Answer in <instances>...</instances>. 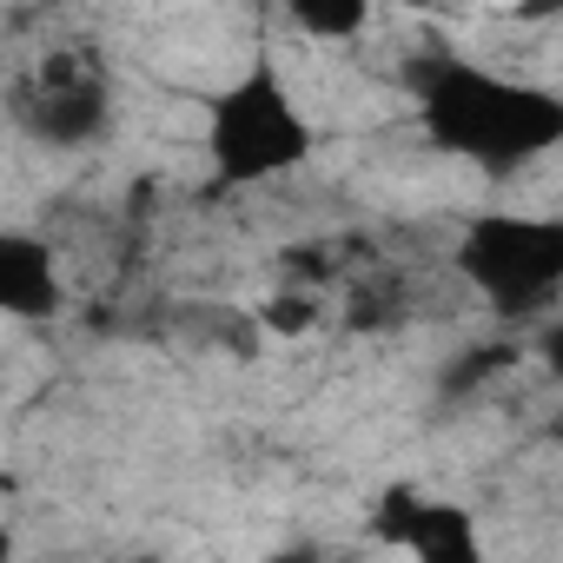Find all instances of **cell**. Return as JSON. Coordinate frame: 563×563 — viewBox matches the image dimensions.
Masks as SVG:
<instances>
[{
  "label": "cell",
  "instance_id": "8",
  "mask_svg": "<svg viewBox=\"0 0 563 563\" xmlns=\"http://www.w3.org/2000/svg\"><path fill=\"white\" fill-rule=\"evenodd\" d=\"M365 8H292V34L306 41H358L365 34Z\"/></svg>",
  "mask_w": 563,
  "mask_h": 563
},
{
  "label": "cell",
  "instance_id": "3",
  "mask_svg": "<svg viewBox=\"0 0 563 563\" xmlns=\"http://www.w3.org/2000/svg\"><path fill=\"white\" fill-rule=\"evenodd\" d=\"M451 265L497 319H550L563 292V219L523 206L471 212L457 225Z\"/></svg>",
  "mask_w": 563,
  "mask_h": 563
},
{
  "label": "cell",
  "instance_id": "6",
  "mask_svg": "<svg viewBox=\"0 0 563 563\" xmlns=\"http://www.w3.org/2000/svg\"><path fill=\"white\" fill-rule=\"evenodd\" d=\"M67 312V272L41 232L0 225V319L8 325H54Z\"/></svg>",
  "mask_w": 563,
  "mask_h": 563
},
{
  "label": "cell",
  "instance_id": "2",
  "mask_svg": "<svg viewBox=\"0 0 563 563\" xmlns=\"http://www.w3.org/2000/svg\"><path fill=\"white\" fill-rule=\"evenodd\" d=\"M319 126L272 54H252L212 100H206V159L219 192H258L312 159Z\"/></svg>",
  "mask_w": 563,
  "mask_h": 563
},
{
  "label": "cell",
  "instance_id": "7",
  "mask_svg": "<svg viewBox=\"0 0 563 563\" xmlns=\"http://www.w3.org/2000/svg\"><path fill=\"white\" fill-rule=\"evenodd\" d=\"M258 319H265V332H278V339H306L312 325H319V292H299V286H278L265 306H258Z\"/></svg>",
  "mask_w": 563,
  "mask_h": 563
},
{
  "label": "cell",
  "instance_id": "9",
  "mask_svg": "<svg viewBox=\"0 0 563 563\" xmlns=\"http://www.w3.org/2000/svg\"><path fill=\"white\" fill-rule=\"evenodd\" d=\"M258 563H325V550H319L312 537H292V543H278V550H265Z\"/></svg>",
  "mask_w": 563,
  "mask_h": 563
},
{
  "label": "cell",
  "instance_id": "10",
  "mask_svg": "<svg viewBox=\"0 0 563 563\" xmlns=\"http://www.w3.org/2000/svg\"><path fill=\"white\" fill-rule=\"evenodd\" d=\"M126 563H159V556H126Z\"/></svg>",
  "mask_w": 563,
  "mask_h": 563
},
{
  "label": "cell",
  "instance_id": "5",
  "mask_svg": "<svg viewBox=\"0 0 563 563\" xmlns=\"http://www.w3.org/2000/svg\"><path fill=\"white\" fill-rule=\"evenodd\" d=\"M372 537L391 543L405 563H484V530L464 504L431 497L418 484H391L372 510Z\"/></svg>",
  "mask_w": 563,
  "mask_h": 563
},
{
  "label": "cell",
  "instance_id": "4",
  "mask_svg": "<svg viewBox=\"0 0 563 563\" xmlns=\"http://www.w3.org/2000/svg\"><path fill=\"white\" fill-rule=\"evenodd\" d=\"M113 67L93 47H47L8 87V120L47 153H87L113 133Z\"/></svg>",
  "mask_w": 563,
  "mask_h": 563
},
{
  "label": "cell",
  "instance_id": "1",
  "mask_svg": "<svg viewBox=\"0 0 563 563\" xmlns=\"http://www.w3.org/2000/svg\"><path fill=\"white\" fill-rule=\"evenodd\" d=\"M405 93H411L424 140L444 159H464L484 173H523L563 146V93L523 74L484 67L471 54H451V47L411 54Z\"/></svg>",
  "mask_w": 563,
  "mask_h": 563
}]
</instances>
